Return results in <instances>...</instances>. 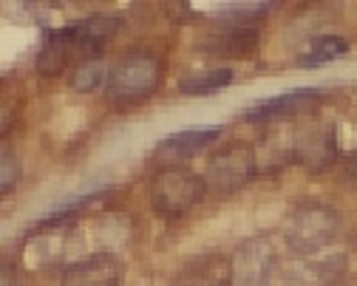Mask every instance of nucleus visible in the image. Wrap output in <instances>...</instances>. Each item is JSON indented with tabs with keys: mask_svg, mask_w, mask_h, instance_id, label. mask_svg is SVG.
Segmentation results:
<instances>
[{
	"mask_svg": "<svg viewBox=\"0 0 357 286\" xmlns=\"http://www.w3.org/2000/svg\"><path fill=\"white\" fill-rule=\"evenodd\" d=\"M162 57L153 49H133L116 60V66L108 74V97L111 100H125L137 103L153 93L162 82Z\"/></svg>",
	"mask_w": 357,
	"mask_h": 286,
	"instance_id": "obj_1",
	"label": "nucleus"
},
{
	"mask_svg": "<svg viewBox=\"0 0 357 286\" xmlns=\"http://www.w3.org/2000/svg\"><path fill=\"white\" fill-rule=\"evenodd\" d=\"M207 193L204 176L188 167H162L151 179V204L159 216L176 218L190 213Z\"/></svg>",
	"mask_w": 357,
	"mask_h": 286,
	"instance_id": "obj_2",
	"label": "nucleus"
},
{
	"mask_svg": "<svg viewBox=\"0 0 357 286\" xmlns=\"http://www.w3.org/2000/svg\"><path fill=\"white\" fill-rule=\"evenodd\" d=\"M255 167H258L255 151L244 145L241 139H236L213 151V156L207 159L204 184L213 193H236L244 184H250V179L255 176Z\"/></svg>",
	"mask_w": 357,
	"mask_h": 286,
	"instance_id": "obj_3",
	"label": "nucleus"
},
{
	"mask_svg": "<svg viewBox=\"0 0 357 286\" xmlns=\"http://www.w3.org/2000/svg\"><path fill=\"white\" fill-rule=\"evenodd\" d=\"M337 227H340V221H337V213L332 207L306 204L289 216L284 235H287V244L295 253L306 255V253H315V250L326 247L337 235Z\"/></svg>",
	"mask_w": 357,
	"mask_h": 286,
	"instance_id": "obj_4",
	"label": "nucleus"
},
{
	"mask_svg": "<svg viewBox=\"0 0 357 286\" xmlns=\"http://www.w3.org/2000/svg\"><path fill=\"white\" fill-rule=\"evenodd\" d=\"M292 156L306 167V170H326L335 156H337V136L335 125L324 119H309L306 125L298 128L295 142H292Z\"/></svg>",
	"mask_w": 357,
	"mask_h": 286,
	"instance_id": "obj_5",
	"label": "nucleus"
},
{
	"mask_svg": "<svg viewBox=\"0 0 357 286\" xmlns=\"http://www.w3.org/2000/svg\"><path fill=\"white\" fill-rule=\"evenodd\" d=\"M275 247L270 238H250L230 261V283L233 286H264L275 266Z\"/></svg>",
	"mask_w": 357,
	"mask_h": 286,
	"instance_id": "obj_6",
	"label": "nucleus"
},
{
	"mask_svg": "<svg viewBox=\"0 0 357 286\" xmlns=\"http://www.w3.org/2000/svg\"><path fill=\"white\" fill-rule=\"evenodd\" d=\"M119 29H122V17H116V15H91V17L77 20L71 26L60 29V31L74 45V52H82L85 57H97L119 34Z\"/></svg>",
	"mask_w": 357,
	"mask_h": 286,
	"instance_id": "obj_7",
	"label": "nucleus"
},
{
	"mask_svg": "<svg viewBox=\"0 0 357 286\" xmlns=\"http://www.w3.org/2000/svg\"><path fill=\"white\" fill-rule=\"evenodd\" d=\"M221 136V128H190V130H178L167 139L159 142V148L153 151V159L162 162L165 167H178V162H185L204 148H210L213 142Z\"/></svg>",
	"mask_w": 357,
	"mask_h": 286,
	"instance_id": "obj_8",
	"label": "nucleus"
},
{
	"mask_svg": "<svg viewBox=\"0 0 357 286\" xmlns=\"http://www.w3.org/2000/svg\"><path fill=\"white\" fill-rule=\"evenodd\" d=\"M318 100H321V88H295V91L278 93L273 100L255 103L252 108L244 111L241 119L250 125H258V122H270L278 116H295V114H303L306 108H312Z\"/></svg>",
	"mask_w": 357,
	"mask_h": 286,
	"instance_id": "obj_9",
	"label": "nucleus"
},
{
	"mask_svg": "<svg viewBox=\"0 0 357 286\" xmlns=\"http://www.w3.org/2000/svg\"><path fill=\"white\" fill-rule=\"evenodd\" d=\"M258 49V29L250 23H236L227 29H218L199 40V52L215 57H250Z\"/></svg>",
	"mask_w": 357,
	"mask_h": 286,
	"instance_id": "obj_10",
	"label": "nucleus"
},
{
	"mask_svg": "<svg viewBox=\"0 0 357 286\" xmlns=\"http://www.w3.org/2000/svg\"><path fill=\"white\" fill-rule=\"evenodd\" d=\"M119 278L122 264L108 253H97L63 269V286H116Z\"/></svg>",
	"mask_w": 357,
	"mask_h": 286,
	"instance_id": "obj_11",
	"label": "nucleus"
},
{
	"mask_svg": "<svg viewBox=\"0 0 357 286\" xmlns=\"http://www.w3.org/2000/svg\"><path fill=\"white\" fill-rule=\"evenodd\" d=\"M74 54H77L74 45L66 40V34L60 29L57 31H49L46 34V45H43L40 60H37V68H40L43 77H60Z\"/></svg>",
	"mask_w": 357,
	"mask_h": 286,
	"instance_id": "obj_12",
	"label": "nucleus"
},
{
	"mask_svg": "<svg viewBox=\"0 0 357 286\" xmlns=\"http://www.w3.org/2000/svg\"><path fill=\"white\" fill-rule=\"evenodd\" d=\"M233 82V71L230 68H207V71H193L188 77L178 80V93L185 97H207L221 88H227Z\"/></svg>",
	"mask_w": 357,
	"mask_h": 286,
	"instance_id": "obj_13",
	"label": "nucleus"
},
{
	"mask_svg": "<svg viewBox=\"0 0 357 286\" xmlns=\"http://www.w3.org/2000/svg\"><path fill=\"white\" fill-rule=\"evenodd\" d=\"M349 54V43L337 34H321L312 40L309 52L301 57V66H324V63H332V60H340Z\"/></svg>",
	"mask_w": 357,
	"mask_h": 286,
	"instance_id": "obj_14",
	"label": "nucleus"
},
{
	"mask_svg": "<svg viewBox=\"0 0 357 286\" xmlns=\"http://www.w3.org/2000/svg\"><path fill=\"white\" fill-rule=\"evenodd\" d=\"M108 74H111V68L102 60L91 57V60H85V63L77 66V71L71 77V85L77 91H85L88 93V91H97L100 85H108Z\"/></svg>",
	"mask_w": 357,
	"mask_h": 286,
	"instance_id": "obj_15",
	"label": "nucleus"
},
{
	"mask_svg": "<svg viewBox=\"0 0 357 286\" xmlns=\"http://www.w3.org/2000/svg\"><path fill=\"white\" fill-rule=\"evenodd\" d=\"M0 162H3V167H0V190L9 193V190L17 184V179H20V159L9 148H3V153H0Z\"/></svg>",
	"mask_w": 357,
	"mask_h": 286,
	"instance_id": "obj_16",
	"label": "nucleus"
}]
</instances>
